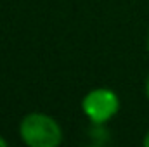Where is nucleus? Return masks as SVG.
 <instances>
[{
    "label": "nucleus",
    "mask_w": 149,
    "mask_h": 147,
    "mask_svg": "<svg viewBox=\"0 0 149 147\" xmlns=\"http://www.w3.org/2000/svg\"><path fill=\"white\" fill-rule=\"evenodd\" d=\"M21 140L30 147H57L63 140L59 123L43 112H30L19 123Z\"/></svg>",
    "instance_id": "obj_1"
},
{
    "label": "nucleus",
    "mask_w": 149,
    "mask_h": 147,
    "mask_svg": "<svg viewBox=\"0 0 149 147\" xmlns=\"http://www.w3.org/2000/svg\"><path fill=\"white\" fill-rule=\"evenodd\" d=\"M81 109L92 123L102 125L118 112L120 99L111 88H94L83 97Z\"/></svg>",
    "instance_id": "obj_2"
},
{
    "label": "nucleus",
    "mask_w": 149,
    "mask_h": 147,
    "mask_svg": "<svg viewBox=\"0 0 149 147\" xmlns=\"http://www.w3.org/2000/svg\"><path fill=\"white\" fill-rule=\"evenodd\" d=\"M142 144H144V147H149V130L146 133V137H144V140H142Z\"/></svg>",
    "instance_id": "obj_3"
},
{
    "label": "nucleus",
    "mask_w": 149,
    "mask_h": 147,
    "mask_svg": "<svg viewBox=\"0 0 149 147\" xmlns=\"http://www.w3.org/2000/svg\"><path fill=\"white\" fill-rule=\"evenodd\" d=\"M5 146H7V140H5V139L0 135V147H5Z\"/></svg>",
    "instance_id": "obj_4"
},
{
    "label": "nucleus",
    "mask_w": 149,
    "mask_h": 147,
    "mask_svg": "<svg viewBox=\"0 0 149 147\" xmlns=\"http://www.w3.org/2000/svg\"><path fill=\"white\" fill-rule=\"evenodd\" d=\"M146 95H148V99H149V76H148V81H146Z\"/></svg>",
    "instance_id": "obj_5"
},
{
    "label": "nucleus",
    "mask_w": 149,
    "mask_h": 147,
    "mask_svg": "<svg viewBox=\"0 0 149 147\" xmlns=\"http://www.w3.org/2000/svg\"><path fill=\"white\" fill-rule=\"evenodd\" d=\"M148 50H149V37H148Z\"/></svg>",
    "instance_id": "obj_6"
}]
</instances>
